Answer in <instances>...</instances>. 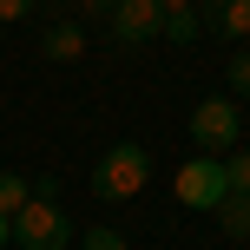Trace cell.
Instances as JSON below:
<instances>
[{
	"instance_id": "cell-2",
	"label": "cell",
	"mask_w": 250,
	"mask_h": 250,
	"mask_svg": "<svg viewBox=\"0 0 250 250\" xmlns=\"http://www.w3.org/2000/svg\"><path fill=\"white\" fill-rule=\"evenodd\" d=\"M73 244V224H66V211L53 198H26L20 204V217H13V250H66Z\"/></svg>"
},
{
	"instance_id": "cell-15",
	"label": "cell",
	"mask_w": 250,
	"mask_h": 250,
	"mask_svg": "<svg viewBox=\"0 0 250 250\" xmlns=\"http://www.w3.org/2000/svg\"><path fill=\"white\" fill-rule=\"evenodd\" d=\"M112 7L119 0H79V13H92V20H112Z\"/></svg>"
},
{
	"instance_id": "cell-17",
	"label": "cell",
	"mask_w": 250,
	"mask_h": 250,
	"mask_svg": "<svg viewBox=\"0 0 250 250\" xmlns=\"http://www.w3.org/2000/svg\"><path fill=\"white\" fill-rule=\"evenodd\" d=\"M158 7H165V13H178V7H198V0H158Z\"/></svg>"
},
{
	"instance_id": "cell-4",
	"label": "cell",
	"mask_w": 250,
	"mask_h": 250,
	"mask_svg": "<svg viewBox=\"0 0 250 250\" xmlns=\"http://www.w3.org/2000/svg\"><path fill=\"white\" fill-rule=\"evenodd\" d=\"M165 33V7L158 0H119L112 7V46H145Z\"/></svg>"
},
{
	"instance_id": "cell-3",
	"label": "cell",
	"mask_w": 250,
	"mask_h": 250,
	"mask_svg": "<svg viewBox=\"0 0 250 250\" xmlns=\"http://www.w3.org/2000/svg\"><path fill=\"white\" fill-rule=\"evenodd\" d=\"M224 198H230V171H224V158L198 151V158L178 165V204H185V211H217Z\"/></svg>"
},
{
	"instance_id": "cell-10",
	"label": "cell",
	"mask_w": 250,
	"mask_h": 250,
	"mask_svg": "<svg viewBox=\"0 0 250 250\" xmlns=\"http://www.w3.org/2000/svg\"><path fill=\"white\" fill-rule=\"evenodd\" d=\"M26 198H33V185H26L20 171H0V211L20 217V204H26Z\"/></svg>"
},
{
	"instance_id": "cell-16",
	"label": "cell",
	"mask_w": 250,
	"mask_h": 250,
	"mask_svg": "<svg viewBox=\"0 0 250 250\" xmlns=\"http://www.w3.org/2000/svg\"><path fill=\"white\" fill-rule=\"evenodd\" d=\"M7 244H13V217L0 211V250H7Z\"/></svg>"
},
{
	"instance_id": "cell-11",
	"label": "cell",
	"mask_w": 250,
	"mask_h": 250,
	"mask_svg": "<svg viewBox=\"0 0 250 250\" xmlns=\"http://www.w3.org/2000/svg\"><path fill=\"white\" fill-rule=\"evenodd\" d=\"M224 171H230V191H237V198H250V151H230Z\"/></svg>"
},
{
	"instance_id": "cell-14",
	"label": "cell",
	"mask_w": 250,
	"mask_h": 250,
	"mask_svg": "<svg viewBox=\"0 0 250 250\" xmlns=\"http://www.w3.org/2000/svg\"><path fill=\"white\" fill-rule=\"evenodd\" d=\"M26 13H33V0H0V26H7V20H26Z\"/></svg>"
},
{
	"instance_id": "cell-7",
	"label": "cell",
	"mask_w": 250,
	"mask_h": 250,
	"mask_svg": "<svg viewBox=\"0 0 250 250\" xmlns=\"http://www.w3.org/2000/svg\"><path fill=\"white\" fill-rule=\"evenodd\" d=\"M40 53H46V60H79V53H86V33H79V20H53L46 26V40H40Z\"/></svg>"
},
{
	"instance_id": "cell-5",
	"label": "cell",
	"mask_w": 250,
	"mask_h": 250,
	"mask_svg": "<svg viewBox=\"0 0 250 250\" xmlns=\"http://www.w3.org/2000/svg\"><path fill=\"white\" fill-rule=\"evenodd\" d=\"M191 145H204L211 158L224 145H237V105L230 99H204L198 112H191Z\"/></svg>"
},
{
	"instance_id": "cell-9",
	"label": "cell",
	"mask_w": 250,
	"mask_h": 250,
	"mask_svg": "<svg viewBox=\"0 0 250 250\" xmlns=\"http://www.w3.org/2000/svg\"><path fill=\"white\" fill-rule=\"evenodd\" d=\"M217 224H224V237H250V198L230 191V198L217 204Z\"/></svg>"
},
{
	"instance_id": "cell-6",
	"label": "cell",
	"mask_w": 250,
	"mask_h": 250,
	"mask_svg": "<svg viewBox=\"0 0 250 250\" xmlns=\"http://www.w3.org/2000/svg\"><path fill=\"white\" fill-rule=\"evenodd\" d=\"M198 20L224 40H250V0H198Z\"/></svg>"
},
{
	"instance_id": "cell-8",
	"label": "cell",
	"mask_w": 250,
	"mask_h": 250,
	"mask_svg": "<svg viewBox=\"0 0 250 250\" xmlns=\"http://www.w3.org/2000/svg\"><path fill=\"white\" fill-rule=\"evenodd\" d=\"M158 40H171V46H198V40H204L198 7H178V13H165V33H158Z\"/></svg>"
},
{
	"instance_id": "cell-13",
	"label": "cell",
	"mask_w": 250,
	"mask_h": 250,
	"mask_svg": "<svg viewBox=\"0 0 250 250\" xmlns=\"http://www.w3.org/2000/svg\"><path fill=\"white\" fill-rule=\"evenodd\" d=\"M86 250H132V244H125L119 230H105V224H99V230H92V237H86Z\"/></svg>"
},
{
	"instance_id": "cell-12",
	"label": "cell",
	"mask_w": 250,
	"mask_h": 250,
	"mask_svg": "<svg viewBox=\"0 0 250 250\" xmlns=\"http://www.w3.org/2000/svg\"><path fill=\"white\" fill-rule=\"evenodd\" d=\"M230 92H250V46L230 60Z\"/></svg>"
},
{
	"instance_id": "cell-1",
	"label": "cell",
	"mask_w": 250,
	"mask_h": 250,
	"mask_svg": "<svg viewBox=\"0 0 250 250\" xmlns=\"http://www.w3.org/2000/svg\"><path fill=\"white\" fill-rule=\"evenodd\" d=\"M145 178H151V151L145 145H105V158L92 165V191H99L105 204H132L138 191H145Z\"/></svg>"
}]
</instances>
